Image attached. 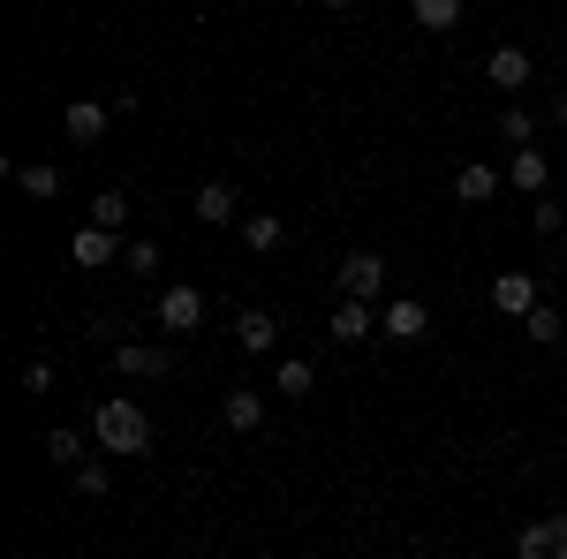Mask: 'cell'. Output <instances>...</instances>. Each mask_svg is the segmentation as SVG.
Wrapping results in <instances>:
<instances>
[{
  "label": "cell",
  "instance_id": "f1b7e54d",
  "mask_svg": "<svg viewBox=\"0 0 567 559\" xmlns=\"http://www.w3.org/2000/svg\"><path fill=\"white\" fill-rule=\"evenodd\" d=\"M326 8H349V0H326Z\"/></svg>",
  "mask_w": 567,
  "mask_h": 559
},
{
  "label": "cell",
  "instance_id": "cb8c5ba5",
  "mask_svg": "<svg viewBox=\"0 0 567 559\" xmlns=\"http://www.w3.org/2000/svg\"><path fill=\"white\" fill-rule=\"evenodd\" d=\"M45 462H69V469H84V438H76V431H45Z\"/></svg>",
  "mask_w": 567,
  "mask_h": 559
},
{
  "label": "cell",
  "instance_id": "7402d4cb",
  "mask_svg": "<svg viewBox=\"0 0 567 559\" xmlns=\"http://www.w3.org/2000/svg\"><path fill=\"white\" fill-rule=\"evenodd\" d=\"M122 219H130V197H122V189H99V197H91V227H114V235H122Z\"/></svg>",
  "mask_w": 567,
  "mask_h": 559
},
{
  "label": "cell",
  "instance_id": "8992f818",
  "mask_svg": "<svg viewBox=\"0 0 567 559\" xmlns=\"http://www.w3.org/2000/svg\"><path fill=\"white\" fill-rule=\"evenodd\" d=\"M537 272H499V280H492V310H499V318H529V310H537Z\"/></svg>",
  "mask_w": 567,
  "mask_h": 559
},
{
  "label": "cell",
  "instance_id": "52a82bcc",
  "mask_svg": "<svg viewBox=\"0 0 567 559\" xmlns=\"http://www.w3.org/2000/svg\"><path fill=\"white\" fill-rule=\"evenodd\" d=\"M106 114H114V99H69V114H61L69 144H99L106 136Z\"/></svg>",
  "mask_w": 567,
  "mask_h": 559
},
{
  "label": "cell",
  "instance_id": "d6986e66",
  "mask_svg": "<svg viewBox=\"0 0 567 559\" xmlns=\"http://www.w3.org/2000/svg\"><path fill=\"white\" fill-rule=\"evenodd\" d=\"M409 15H416V31H454L462 23V0H409Z\"/></svg>",
  "mask_w": 567,
  "mask_h": 559
},
{
  "label": "cell",
  "instance_id": "5bb4252c",
  "mask_svg": "<svg viewBox=\"0 0 567 559\" xmlns=\"http://www.w3.org/2000/svg\"><path fill=\"white\" fill-rule=\"evenodd\" d=\"M197 219H205V227H227V219H243V197H235V182H205V189H197Z\"/></svg>",
  "mask_w": 567,
  "mask_h": 559
},
{
  "label": "cell",
  "instance_id": "ba28073f",
  "mask_svg": "<svg viewBox=\"0 0 567 559\" xmlns=\"http://www.w3.org/2000/svg\"><path fill=\"white\" fill-rule=\"evenodd\" d=\"M515 559H567V515H545L523 529V545H515Z\"/></svg>",
  "mask_w": 567,
  "mask_h": 559
},
{
  "label": "cell",
  "instance_id": "44dd1931",
  "mask_svg": "<svg viewBox=\"0 0 567 559\" xmlns=\"http://www.w3.org/2000/svg\"><path fill=\"white\" fill-rule=\"evenodd\" d=\"M499 136H507L515 152H523V144H537V114H529V106H499Z\"/></svg>",
  "mask_w": 567,
  "mask_h": 559
},
{
  "label": "cell",
  "instance_id": "484cf974",
  "mask_svg": "<svg viewBox=\"0 0 567 559\" xmlns=\"http://www.w3.org/2000/svg\"><path fill=\"white\" fill-rule=\"evenodd\" d=\"M106 484H114L106 462H84V469H76V491H84V499H106Z\"/></svg>",
  "mask_w": 567,
  "mask_h": 559
},
{
  "label": "cell",
  "instance_id": "ffe728a7",
  "mask_svg": "<svg viewBox=\"0 0 567 559\" xmlns=\"http://www.w3.org/2000/svg\"><path fill=\"white\" fill-rule=\"evenodd\" d=\"M280 235H288V227H280L272 213H243V242H250L258 258H265V250H280Z\"/></svg>",
  "mask_w": 567,
  "mask_h": 559
},
{
  "label": "cell",
  "instance_id": "7c38bea8",
  "mask_svg": "<svg viewBox=\"0 0 567 559\" xmlns=\"http://www.w3.org/2000/svg\"><path fill=\"white\" fill-rule=\"evenodd\" d=\"M484 76H492V91H529V53L523 45H499V53L484 61Z\"/></svg>",
  "mask_w": 567,
  "mask_h": 559
},
{
  "label": "cell",
  "instance_id": "7a4b0ae2",
  "mask_svg": "<svg viewBox=\"0 0 567 559\" xmlns=\"http://www.w3.org/2000/svg\"><path fill=\"white\" fill-rule=\"evenodd\" d=\"M341 296L379 302L386 296V258H379V250H349V258H341Z\"/></svg>",
  "mask_w": 567,
  "mask_h": 559
},
{
  "label": "cell",
  "instance_id": "83f0119b",
  "mask_svg": "<svg viewBox=\"0 0 567 559\" xmlns=\"http://www.w3.org/2000/svg\"><path fill=\"white\" fill-rule=\"evenodd\" d=\"M23 393H53V363H45V355H39V363H23Z\"/></svg>",
  "mask_w": 567,
  "mask_h": 559
},
{
  "label": "cell",
  "instance_id": "9a60e30c",
  "mask_svg": "<svg viewBox=\"0 0 567 559\" xmlns=\"http://www.w3.org/2000/svg\"><path fill=\"white\" fill-rule=\"evenodd\" d=\"M371 333H379V318H371V302L341 296V310H333V341L349 348V341H371Z\"/></svg>",
  "mask_w": 567,
  "mask_h": 559
},
{
  "label": "cell",
  "instance_id": "8fae6325",
  "mask_svg": "<svg viewBox=\"0 0 567 559\" xmlns=\"http://www.w3.org/2000/svg\"><path fill=\"white\" fill-rule=\"evenodd\" d=\"M545 182H553V167L537 159V144H523V152L507 159V189H523V197H553Z\"/></svg>",
  "mask_w": 567,
  "mask_h": 559
},
{
  "label": "cell",
  "instance_id": "30bf717a",
  "mask_svg": "<svg viewBox=\"0 0 567 559\" xmlns=\"http://www.w3.org/2000/svg\"><path fill=\"white\" fill-rule=\"evenodd\" d=\"M69 258H76V272H99V265H114V258H122V242H114V227H76Z\"/></svg>",
  "mask_w": 567,
  "mask_h": 559
},
{
  "label": "cell",
  "instance_id": "9c48e42d",
  "mask_svg": "<svg viewBox=\"0 0 567 559\" xmlns=\"http://www.w3.org/2000/svg\"><path fill=\"white\" fill-rule=\"evenodd\" d=\"M379 333H393V341H424V333H432V310H424L416 296H401V302L379 310Z\"/></svg>",
  "mask_w": 567,
  "mask_h": 559
},
{
  "label": "cell",
  "instance_id": "6da1fadb",
  "mask_svg": "<svg viewBox=\"0 0 567 559\" xmlns=\"http://www.w3.org/2000/svg\"><path fill=\"white\" fill-rule=\"evenodd\" d=\"M91 431H99V446L122 454V462L152 454V416H144L136 401H99V408H91Z\"/></svg>",
  "mask_w": 567,
  "mask_h": 559
},
{
  "label": "cell",
  "instance_id": "4fadbf2b",
  "mask_svg": "<svg viewBox=\"0 0 567 559\" xmlns=\"http://www.w3.org/2000/svg\"><path fill=\"white\" fill-rule=\"evenodd\" d=\"M272 341H280L272 310H243V318H235V348H243V355H272Z\"/></svg>",
  "mask_w": 567,
  "mask_h": 559
},
{
  "label": "cell",
  "instance_id": "ac0fdd59",
  "mask_svg": "<svg viewBox=\"0 0 567 559\" xmlns=\"http://www.w3.org/2000/svg\"><path fill=\"white\" fill-rule=\"evenodd\" d=\"M16 189L53 205V197H61V167H39V159H23V167H16Z\"/></svg>",
  "mask_w": 567,
  "mask_h": 559
},
{
  "label": "cell",
  "instance_id": "f546056e",
  "mask_svg": "<svg viewBox=\"0 0 567 559\" xmlns=\"http://www.w3.org/2000/svg\"><path fill=\"white\" fill-rule=\"evenodd\" d=\"M560 61H567V45H560Z\"/></svg>",
  "mask_w": 567,
  "mask_h": 559
},
{
  "label": "cell",
  "instance_id": "603a6c76",
  "mask_svg": "<svg viewBox=\"0 0 567 559\" xmlns=\"http://www.w3.org/2000/svg\"><path fill=\"white\" fill-rule=\"evenodd\" d=\"M523 325H529V341H537V348H553V341H560V333H567V318H560V310H553V302H537V310H529Z\"/></svg>",
  "mask_w": 567,
  "mask_h": 559
},
{
  "label": "cell",
  "instance_id": "277c9868",
  "mask_svg": "<svg viewBox=\"0 0 567 559\" xmlns=\"http://www.w3.org/2000/svg\"><path fill=\"white\" fill-rule=\"evenodd\" d=\"M114 371H122V379H167V371H175V348L122 341V348H114Z\"/></svg>",
  "mask_w": 567,
  "mask_h": 559
},
{
  "label": "cell",
  "instance_id": "3957f363",
  "mask_svg": "<svg viewBox=\"0 0 567 559\" xmlns=\"http://www.w3.org/2000/svg\"><path fill=\"white\" fill-rule=\"evenodd\" d=\"M205 325V296L189 288V280H175L167 296H159V333H197Z\"/></svg>",
  "mask_w": 567,
  "mask_h": 559
},
{
  "label": "cell",
  "instance_id": "2e32d148",
  "mask_svg": "<svg viewBox=\"0 0 567 559\" xmlns=\"http://www.w3.org/2000/svg\"><path fill=\"white\" fill-rule=\"evenodd\" d=\"M219 416H227V431H258V424H265V393L235 386L227 401H219Z\"/></svg>",
  "mask_w": 567,
  "mask_h": 559
},
{
  "label": "cell",
  "instance_id": "4316f807",
  "mask_svg": "<svg viewBox=\"0 0 567 559\" xmlns=\"http://www.w3.org/2000/svg\"><path fill=\"white\" fill-rule=\"evenodd\" d=\"M122 265H130V272H144V280H152V272H159V250H152V242H130V250H122Z\"/></svg>",
  "mask_w": 567,
  "mask_h": 559
},
{
  "label": "cell",
  "instance_id": "d4e9b609",
  "mask_svg": "<svg viewBox=\"0 0 567 559\" xmlns=\"http://www.w3.org/2000/svg\"><path fill=\"white\" fill-rule=\"evenodd\" d=\"M529 227H537V235H560L567 205H560V197H529Z\"/></svg>",
  "mask_w": 567,
  "mask_h": 559
},
{
  "label": "cell",
  "instance_id": "e0dca14e",
  "mask_svg": "<svg viewBox=\"0 0 567 559\" xmlns=\"http://www.w3.org/2000/svg\"><path fill=\"white\" fill-rule=\"evenodd\" d=\"M272 386H280V401H310V386H318V371H310L303 355H280V371H272Z\"/></svg>",
  "mask_w": 567,
  "mask_h": 559
},
{
  "label": "cell",
  "instance_id": "5b68a950",
  "mask_svg": "<svg viewBox=\"0 0 567 559\" xmlns=\"http://www.w3.org/2000/svg\"><path fill=\"white\" fill-rule=\"evenodd\" d=\"M499 189H507V167H484V159H462L454 167V197L462 205H492Z\"/></svg>",
  "mask_w": 567,
  "mask_h": 559
}]
</instances>
